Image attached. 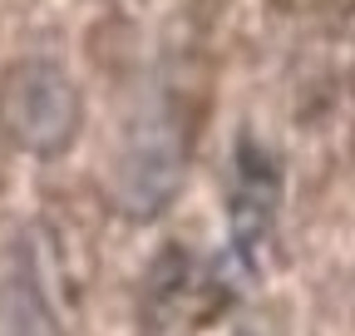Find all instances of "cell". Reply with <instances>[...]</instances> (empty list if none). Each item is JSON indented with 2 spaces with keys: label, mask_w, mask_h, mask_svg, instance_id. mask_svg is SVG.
Here are the masks:
<instances>
[{
  "label": "cell",
  "mask_w": 355,
  "mask_h": 336,
  "mask_svg": "<svg viewBox=\"0 0 355 336\" xmlns=\"http://www.w3.org/2000/svg\"><path fill=\"white\" fill-rule=\"evenodd\" d=\"M183 174H188V129H183V114H178V99L163 84H148L128 104L119 144H114V163H109L114 213L128 223H153L178 198Z\"/></svg>",
  "instance_id": "obj_1"
},
{
  "label": "cell",
  "mask_w": 355,
  "mask_h": 336,
  "mask_svg": "<svg viewBox=\"0 0 355 336\" xmlns=\"http://www.w3.org/2000/svg\"><path fill=\"white\" fill-rule=\"evenodd\" d=\"M84 129V94L64 65L30 55L0 74V139L30 158H60Z\"/></svg>",
  "instance_id": "obj_2"
},
{
  "label": "cell",
  "mask_w": 355,
  "mask_h": 336,
  "mask_svg": "<svg viewBox=\"0 0 355 336\" xmlns=\"http://www.w3.org/2000/svg\"><path fill=\"white\" fill-rule=\"evenodd\" d=\"M277 213H282V163L266 144L242 134L232 149V183H227V223H232L227 252L207 272L212 292H237L257 277L277 233Z\"/></svg>",
  "instance_id": "obj_3"
},
{
  "label": "cell",
  "mask_w": 355,
  "mask_h": 336,
  "mask_svg": "<svg viewBox=\"0 0 355 336\" xmlns=\"http://www.w3.org/2000/svg\"><path fill=\"white\" fill-rule=\"evenodd\" d=\"M0 336H60V317L44 292L40 258L25 237H15L6 267H0Z\"/></svg>",
  "instance_id": "obj_4"
},
{
  "label": "cell",
  "mask_w": 355,
  "mask_h": 336,
  "mask_svg": "<svg viewBox=\"0 0 355 336\" xmlns=\"http://www.w3.org/2000/svg\"><path fill=\"white\" fill-rule=\"evenodd\" d=\"M242 336H247V331H242Z\"/></svg>",
  "instance_id": "obj_5"
}]
</instances>
